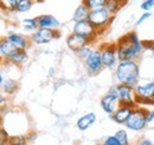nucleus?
Wrapping results in <instances>:
<instances>
[{
	"mask_svg": "<svg viewBox=\"0 0 154 145\" xmlns=\"http://www.w3.org/2000/svg\"><path fill=\"white\" fill-rule=\"evenodd\" d=\"M116 44L117 58L119 61H131L136 60L143 53L142 40L139 39V36L135 31H131L122 36Z\"/></svg>",
	"mask_w": 154,
	"mask_h": 145,
	"instance_id": "obj_1",
	"label": "nucleus"
},
{
	"mask_svg": "<svg viewBox=\"0 0 154 145\" xmlns=\"http://www.w3.org/2000/svg\"><path fill=\"white\" fill-rule=\"evenodd\" d=\"M114 75L117 84H126L135 87L140 80V66L136 60L121 61L114 70Z\"/></svg>",
	"mask_w": 154,
	"mask_h": 145,
	"instance_id": "obj_2",
	"label": "nucleus"
},
{
	"mask_svg": "<svg viewBox=\"0 0 154 145\" xmlns=\"http://www.w3.org/2000/svg\"><path fill=\"white\" fill-rule=\"evenodd\" d=\"M113 18L114 17L110 14V12L104 7V8H98V10L90 11L88 20L93 24V26L97 30V33L100 36L101 34L100 32H103L109 27Z\"/></svg>",
	"mask_w": 154,
	"mask_h": 145,
	"instance_id": "obj_3",
	"label": "nucleus"
},
{
	"mask_svg": "<svg viewBox=\"0 0 154 145\" xmlns=\"http://www.w3.org/2000/svg\"><path fill=\"white\" fill-rule=\"evenodd\" d=\"M136 105H154V81L137 84L134 87Z\"/></svg>",
	"mask_w": 154,
	"mask_h": 145,
	"instance_id": "obj_4",
	"label": "nucleus"
},
{
	"mask_svg": "<svg viewBox=\"0 0 154 145\" xmlns=\"http://www.w3.org/2000/svg\"><path fill=\"white\" fill-rule=\"evenodd\" d=\"M147 114H148V110L137 105L133 109L131 117L128 118L125 125L132 131L140 132L147 127Z\"/></svg>",
	"mask_w": 154,
	"mask_h": 145,
	"instance_id": "obj_5",
	"label": "nucleus"
},
{
	"mask_svg": "<svg viewBox=\"0 0 154 145\" xmlns=\"http://www.w3.org/2000/svg\"><path fill=\"white\" fill-rule=\"evenodd\" d=\"M101 57H102V63L103 67L108 70H115L117 66V50H116V44H106L102 45L101 49Z\"/></svg>",
	"mask_w": 154,
	"mask_h": 145,
	"instance_id": "obj_6",
	"label": "nucleus"
},
{
	"mask_svg": "<svg viewBox=\"0 0 154 145\" xmlns=\"http://www.w3.org/2000/svg\"><path fill=\"white\" fill-rule=\"evenodd\" d=\"M60 37L59 31L56 30H50V28H40L39 27L37 31H35L31 37L30 40L31 43H35L36 45H46L51 43L52 40L58 39Z\"/></svg>",
	"mask_w": 154,
	"mask_h": 145,
	"instance_id": "obj_7",
	"label": "nucleus"
},
{
	"mask_svg": "<svg viewBox=\"0 0 154 145\" xmlns=\"http://www.w3.org/2000/svg\"><path fill=\"white\" fill-rule=\"evenodd\" d=\"M117 97L120 100V105H127L136 108V102H135V91L134 87L126 85V84H117Z\"/></svg>",
	"mask_w": 154,
	"mask_h": 145,
	"instance_id": "obj_8",
	"label": "nucleus"
},
{
	"mask_svg": "<svg viewBox=\"0 0 154 145\" xmlns=\"http://www.w3.org/2000/svg\"><path fill=\"white\" fill-rule=\"evenodd\" d=\"M72 33L78 34V36L81 37H84L87 39H90L93 41H95L96 38L98 37L97 30L93 26V24L89 20L75 22L74 24V27H72Z\"/></svg>",
	"mask_w": 154,
	"mask_h": 145,
	"instance_id": "obj_9",
	"label": "nucleus"
},
{
	"mask_svg": "<svg viewBox=\"0 0 154 145\" xmlns=\"http://www.w3.org/2000/svg\"><path fill=\"white\" fill-rule=\"evenodd\" d=\"M84 66L87 69L88 73L90 75L97 74L103 69V63H102V57L100 50H93L90 52L89 57L84 60Z\"/></svg>",
	"mask_w": 154,
	"mask_h": 145,
	"instance_id": "obj_10",
	"label": "nucleus"
},
{
	"mask_svg": "<svg viewBox=\"0 0 154 145\" xmlns=\"http://www.w3.org/2000/svg\"><path fill=\"white\" fill-rule=\"evenodd\" d=\"M65 43H66V46L69 47V50H71L72 52H75L77 55L83 47L90 46L94 41L90 40V39H87L84 37H81L78 36V34H75V33H71V34L68 36Z\"/></svg>",
	"mask_w": 154,
	"mask_h": 145,
	"instance_id": "obj_11",
	"label": "nucleus"
},
{
	"mask_svg": "<svg viewBox=\"0 0 154 145\" xmlns=\"http://www.w3.org/2000/svg\"><path fill=\"white\" fill-rule=\"evenodd\" d=\"M100 104H101V109L109 116H113L116 112V110L120 108L119 97L115 94H110V93H106L101 98Z\"/></svg>",
	"mask_w": 154,
	"mask_h": 145,
	"instance_id": "obj_12",
	"label": "nucleus"
},
{
	"mask_svg": "<svg viewBox=\"0 0 154 145\" xmlns=\"http://www.w3.org/2000/svg\"><path fill=\"white\" fill-rule=\"evenodd\" d=\"M37 22L40 28H50V30H56L60 27V21L56 17L51 16V14H42L37 17Z\"/></svg>",
	"mask_w": 154,
	"mask_h": 145,
	"instance_id": "obj_13",
	"label": "nucleus"
},
{
	"mask_svg": "<svg viewBox=\"0 0 154 145\" xmlns=\"http://www.w3.org/2000/svg\"><path fill=\"white\" fill-rule=\"evenodd\" d=\"M133 109H134V108H132V106L120 105V108L116 110V112L113 116H110V118H112L115 123H117V124L125 125V124L127 123L128 118L131 117V114H132V112H133Z\"/></svg>",
	"mask_w": 154,
	"mask_h": 145,
	"instance_id": "obj_14",
	"label": "nucleus"
},
{
	"mask_svg": "<svg viewBox=\"0 0 154 145\" xmlns=\"http://www.w3.org/2000/svg\"><path fill=\"white\" fill-rule=\"evenodd\" d=\"M8 41H11L18 50H27L30 44H31V40L25 37L24 34H20V33H10L5 37Z\"/></svg>",
	"mask_w": 154,
	"mask_h": 145,
	"instance_id": "obj_15",
	"label": "nucleus"
},
{
	"mask_svg": "<svg viewBox=\"0 0 154 145\" xmlns=\"http://www.w3.org/2000/svg\"><path fill=\"white\" fill-rule=\"evenodd\" d=\"M0 85H1V93L6 94V96H12L18 90V81L14 79H11V78L5 79L2 73H1Z\"/></svg>",
	"mask_w": 154,
	"mask_h": 145,
	"instance_id": "obj_16",
	"label": "nucleus"
},
{
	"mask_svg": "<svg viewBox=\"0 0 154 145\" xmlns=\"http://www.w3.org/2000/svg\"><path fill=\"white\" fill-rule=\"evenodd\" d=\"M95 122H96V114L94 112H89L78 118L76 125L79 131H87Z\"/></svg>",
	"mask_w": 154,
	"mask_h": 145,
	"instance_id": "obj_17",
	"label": "nucleus"
},
{
	"mask_svg": "<svg viewBox=\"0 0 154 145\" xmlns=\"http://www.w3.org/2000/svg\"><path fill=\"white\" fill-rule=\"evenodd\" d=\"M18 49L11 43L8 41L6 38H2L1 41H0V55H1V58L5 60L7 59L11 55H13Z\"/></svg>",
	"mask_w": 154,
	"mask_h": 145,
	"instance_id": "obj_18",
	"label": "nucleus"
},
{
	"mask_svg": "<svg viewBox=\"0 0 154 145\" xmlns=\"http://www.w3.org/2000/svg\"><path fill=\"white\" fill-rule=\"evenodd\" d=\"M89 14H90V10L84 4L81 2L76 7V10H75V12L72 14V20H74V22L88 20L89 19Z\"/></svg>",
	"mask_w": 154,
	"mask_h": 145,
	"instance_id": "obj_19",
	"label": "nucleus"
},
{
	"mask_svg": "<svg viewBox=\"0 0 154 145\" xmlns=\"http://www.w3.org/2000/svg\"><path fill=\"white\" fill-rule=\"evenodd\" d=\"M27 59H29V55H27L26 50H17L13 55H11L5 60L8 63H12L14 65H23L27 61Z\"/></svg>",
	"mask_w": 154,
	"mask_h": 145,
	"instance_id": "obj_20",
	"label": "nucleus"
},
{
	"mask_svg": "<svg viewBox=\"0 0 154 145\" xmlns=\"http://www.w3.org/2000/svg\"><path fill=\"white\" fill-rule=\"evenodd\" d=\"M20 26L24 31L26 32H35L39 28L38 22H37V19L36 18H26L23 19L21 22H20Z\"/></svg>",
	"mask_w": 154,
	"mask_h": 145,
	"instance_id": "obj_21",
	"label": "nucleus"
},
{
	"mask_svg": "<svg viewBox=\"0 0 154 145\" xmlns=\"http://www.w3.org/2000/svg\"><path fill=\"white\" fill-rule=\"evenodd\" d=\"M126 2V0H108L106 8L110 12V14L114 17L116 13L121 10V7L123 6V4Z\"/></svg>",
	"mask_w": 154,
	"mask_h": 145,
	"instance_id": "obj_22",
	"label": "nucleus"
},
{
	"mask_svg": "<svg viewBox=\"0 0 154 145\" xmlns=\"http://www.w3.org/2000/svg\"><path fill=\"white\" fill-rule=\"evenodd\" d=\"M107 2L108 0H82V4H84L90 11L104 8L107 6Z\"/></svg>",
	"mask_w": 154,
	"mask_h": 145,
	"instance_id": "obj_23",
	"label": "nucleus"
},
{
	"mask_svg": "<svg viewBox=\"0 0 154 145\" xmlns=\"http://www.w3.org/2000/svg\"><path fill=\"white\" fill-rule=\"evenodd\" d=\"M33 1L32 0H19L18 1V5H17V8H16V12L18 13H26L29 12L32 6H33Z\"/></svg>",
	"mask_w": 154,
	"mask_h": 145,
	"instance_id": "obj_24",
	"label": "nucleus"
},
{
	"mask_svg": "<svg viewBox=\"0 0 154 145\" xmlns=\"http://www.w3.org/2000/svg\"><path fill=\"white\" fill-rule=\"evenodd\" d=\"M8 145H27V137L25 136H10L7 139Z\"/></svg>",
	"mask_w": 154,
	"mask_h": 145,
	"instance_id": "obj_25",
	"label": "nucleus"
},
{
	"mask_svg": "<svg viewBox=\"0 0 154 145\" xmlns=\"http://www.w3.org/2000/svg\"><path fill=\"white\" fill-rule=\"evenodd\" d=\"M19 0H1V7L6 11H16Z\"/></svg>",
	"mask_w": 154,
	"mask_h": 145,
	"instance_id": "obj_26",
	"label": "nucleus"
},
{
	"mask_svg": "<svg viewBox=\"0 0 154 145\" xmlns=\"http://www.w3.org/2000/svg\"><path fill=\"white\" fill-rule=\"evenodd\" d=\"M115 137L120 141V143L122 145H129V141H128V133L126 130H119L115 133Z\"/></svg>",
	"mask_w": 154,
	"mask_h": 145,
	"instance_id": "obj_27",
	"label": "nucleus"
},
{
	"mask_svg": "<svg viewBox=\"0 0 154 145\" xmlns=\"http://www.w3.org/2000/svg\"><path fill=\"white\" fill-rule=\"evenodd\" d=\"M91 51H93V49H91L90 46H85V47H83V49L77 53V55H78V58H79L82 61H84V60L89 57Z\"/></svg>",
	"mask_w": 154,
	"mask_h": 145,
	"instance_id": "obj_28",
	"label": "nucleus"
},
{
	"mask_svg": "<svg viewBox=\"0 0 154 145\" xmlns=\"http://www.w3.org/2000/svg\"><path fill=\"white\" fill-rule=\"evenodd\" d=\"M140 8L143 12H151V10L154 8V0H143L140 5Z\"/></svg>",
	"mask_w": 154,
	"mask_h": 145,
	"instance_id": "obj_29",
	"label": "nucleus"
},
{
	"mask_svg": "<svg viewBox=\"0 0 154 145\" xmlns=\"http://www.w3.org/2000/svg\"><path fill=\"white\" fill-rule=\"evenodd\" d=\"M103 144L104 145H122L115 136H108V137H106L104 141H103Z\"/></svg>",
	"mask_w": 154,
	"mask_h": 145,
	"instance_id": "obj_30",
	"label": "nucleus"
},
{
	"mask_svg": "<svg viewBox=\"0 0 154 145\" xmlns=\"http://www.w3.org/2000/svg\"><path fill=\"white\" fill-rule=\"evenodd\" d=\"M152 17V13L151 12H143L141 16H140V18L136 20V26H140L143 21H146L147 19H149Z\"/></svg>",
	"mask_w": 154,
	"mask_h": 145,
	"instance_id": "obj_31",
	"label": "nucleus"
},
{
	"mask_svg": "<svg viewBox=\"0 0 154 145\" xmlns=\"http://www.w3.org/2000/svg\"><path fill=\"white\" fill-rule=\"evenodd\" d=\"M147 126L149 129H154V110L148 111L147 114Z\"/></svg>",
	"mask_w": 154,
	"mask_h": 145,
	"instance_id": "obj_32",
	"label": "nucleus"
},
{
	"mask_svg": "<svg viewBox=\"0 0 154 145\" xmlns=\"http://www.w3.org/2000/svg\"><path fill=\"white\" fill-rule=\"evenodd\" d=\"M154 46V40H142V47H143V51L146 50H152Z\"/></svg>",
	"mask_w": 154,
	"mask_h": 145,
	"instance_id": "obj_33",
	"label": "nucleus"
},
{
	"mask_svg": "<svg viewBox=\"0 0 154 145\" xmlns=\"http://www.w3.org/2000/svg\"><path fill=\"white\" fill-rule=\"evenodd\" d=\"M136 145H154V144L152 143V141H149L147 138H141L140 141H137Z\"/></svg>",
	"mask_w": 154,
	"mask_h": 145,
	"instance_id": "obj_34",
	"label": "nucleus"
},
{
	"mask_svg": "<svg viewBox=\"0 0 154 145\" xmlns=\"http://www.w3.org/2000/svg\"><path fill=\"white\" fill-rule=\"evenodd\" d=\"M33 1V4H42V2H44V0H32Z\"/></svg>",
	"mask_w": 154,
	"mask_h": 145,
	"instance_id": "obj_35",
	"label": "nucleus"
},
{
	"mask_svg": "<svg viewBox=\"0 0 154 145\" xmlns=\"http://www.w3.org/2000/svg\"><path fill=\"white\" fill-rule=\"evenodd\" d=\"M151 53H152V57L154 58V46H153V49L151 50Z\"/></svg>",
	"mask_w": 154,
	"mask_h": 145,
	"instance_id": "obj_36",
	"label": "nucleus"
},
{
	"mask_svg": "<svg viewBox=\"0 0 154 145\" xmlns=\"http://www.w3.org/2000/svg\"><path fill=\"white\" fill-rule=\"evenodd\" d=\"M95 145H104V144H95Z\"/></svg>",
	"mask_w": 154,
	"mask_h": 145,
	"instance_id": "obj_37",
	"label": "nucleus"
},
{
	"mask_svg": "<svg viewBox=\"0 0 154 145\" xmlns=\"http://www.w3.org/2000/svg\"><path fill=\"white\" fill-rule=\"evenodd\" d=\"M153 81H154V78H153Z\"/></svg>",
	"mask_w": 154,
	"mask_h": 145,
	"instance_id": "obj_38",
	"label": "nucleus"
}]
</instances>
